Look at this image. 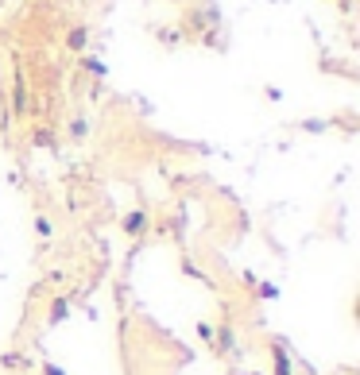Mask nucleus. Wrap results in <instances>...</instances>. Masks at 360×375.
<instances>
[{"instance_id": "obj_1", "label": "nucleus", "mask_w": 360, "mask_h": 375, "mask_svg": "<svg viewBox=\"0 0 360 375\" xmlns=\"http://www.w3.org/2000/svg\"><path fill=\"white\" fill-rule=\"evenodd\" d=\"M86 43V31H70V47H81Z\"/></svg>"}]
</instances>
